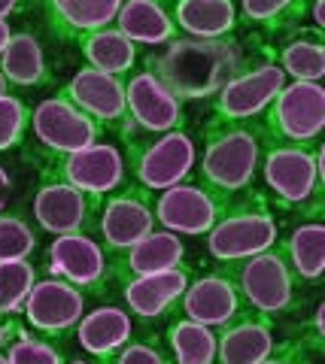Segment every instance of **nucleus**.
I'll return each instance as SVG.
<instances>
[{
    "label": "nucleus",
    "mask_w": 325,
    "mask_h": 364,
    "mask_svg": "<svg viewBox=\"0 0 325 364\" xmlns=\"http://www.w3.org/2000/svg\"><path fill=\"white\" fill-rule=\"evenodd\" d=\"M262 55H265L262 43L246 46L234 33L222 40L176 37L174 43L164 46V52L159 55L152 52L143 61V70L159 79L176 100L188 104V100L213 97L234 76L250 70Z\"/></svg>",
    "instance_id": "obj_1"
},
{
    "label": "nucleus",
    "mask_w": 325,
    "mask_h": 364,
    "mask_svg": "<svg viewBox=\"0 0 325 364\" xmlns=\"http://www.w3.org/2000/svg\"><path fill=\"white\" fill-rule=\"evenodd\" d=\"M262 182L274 203L286 210H304L310 219L322 215L325 195V146L307 143H262Z\"/></svg>",
    "instance_id": "obj_2"
},
{
    "label": "nucleus",
    "mask_w": 325,
    "mask_h": 364,
    "mask_svg": "<svg viewBox=\"0 0 325 364\" xmlns=\"http://www.w3.org/2000/svg\"><path fill=\"white\" fill-rule=\"evenodd\" d=\"M262 161L259 124H207L204 155L198 158V182L228 200L252 188Z\"/></svg>",
    "instance_id": "obj_3"
},
{
    "label": "nucleus",
    "mask_w": 325,
    "mask_h": 364,
    "mask_svg": "<svg viewBox=\"0 0 325 364\" xmlns=\"http://www.w3.org/2000/svg\"><path fill=\"white\" fill-rule=\"evenodd\" d=\"M277 240L279 228L267 207V198L255 188H246L228 198L216 225L207 231V252L222 264H231V261L267 252L277 246Z\"/></svg>",
    "instance_id": "obj_4"
},
{
    "label": "nucleus",
    "mask_w": 325,
    "mask_h": 364,
    "mask_svg": "<svg viewBox=\"0 0 325 364\" xmlns=\"http://www.w3.org/2000/svg\"><path fill=\"white\" fill-rule=\"evenodd\" d=\"M198 161L195 140L186 128L167 131L159 136H131L125 140V164L131 186L143 191H164L192 176Z\"/></svg>",
    "instance_id": "obj_5"
},
{
    "label": "nucleus",
    "mask_w": 325,
    "mask_h": 364,
    "mask_svg": "<svg viewBox=\"0 0 325 364\" xmlns=\"http://www.w3.org/2000/svg\"><path fill=\"white\" fill-rule=\"evenodd\" d=\"M222 273L234 282L243 306H250L252 313H262L267 318L292 310L298 298V279L292 277L283 255L277 252V246L243 261H231V264L222 267Z\"/></svg>",
    "instance_id": "obj_6"
},
{
    "label": "nucleus",
    "mask_w": 325,
    "mask_h": 364,
    "mask_svg": "<svg viewBox=\"0 0 325 364\" xmlns=\"http://www.w3.org/2000/svg\"><path fill=\"white\" fill-rule=\"evenodd\" d=\"M286 82V73L267 55L265 46V55L250 70L234 76L228 85H222L213 95V116L207 124H259Z\"/></svg>",
    "instance_id": "obj_7"
},
{
    "label": "nucleus",
    "mask_w": 325,
    "mask_h": 364,
    "mask_svg": "<svg viewBox=\"0 0 325 364\" xmlns=\"http://www.w3.org/2000/svg\"><path fill=\"white\" fill-rule=\"evenodd\" d=\"M37 167L43 179L64 182V186H73L85 191V195H97V198H107L128 186L125 152L113 143H100V140L80 152L46 158Z\"/></svg>",
    "instance_id": "obj_8"
},
{
    "label": "nucleus",
    "mask_w": 325,
    "mask_h": 364,
    "mask_svg": "<svg viewBox=\"0 0 325 364\" xmlns=\"http://www.w3.org/2000/svg\"><path fill=\"white\" fill-rule=\"evenodd\" d=\"M97 124L85 116L82 109H76L61 91L55 97H46L43 104L31 109V124H28V136L37 140V149L28 152L31 161H46L55 155H70L80 152L85 146H92L100 140Z\"/></svg>",
    "instance_id": "obj_9"
},
{
    "label": "nucleus",
    "mask_w": 325,
    "mask_h": 364,
    "mask_svg": "<svg viewBox=\"0 0 325 364\" xmlns=\"http://www.w3.org/2000/svg\"><path fill=\"white\" fill-rule=\"evenodd\" d=\"M259 124L267 143H316L325 128V88L319 82H286Z\"/></svg>",
    "instance_id": "obj_10"
},
{
    "label": "nucleus",
    "mask_w": 325,
    "mask_h": 364,
    "mask_svg": "<svg viewBox=\"0 0 325 364\" xmlns=\"http://www.w3.org/2000/svg\"><path fill=\"white\" fill-rule=\"evenodd\" d=\"M186 128V104L176 100L159 79L146 70L125 76V128L122 140L131 136H159Z\"/></svg>",
    "instance_id": "obj_11"
},
{
    "label": "nucleus",
    "mask_w": 325,
    "mask_h": 364,
    "mask_svg": "<svg viewBox=\"0 0 325 364\" xmlns=\"http://www.w3.org/2000/svg\"><path fill=\"white\" fill-rule=\"evenodd\" d=\"M49 277L70 282L88 294H104L110 286V258L107 249L88 234H61L46 249Z\"/></svg>",
    "instance_id": "obj_12"
},
{
    "label": "nucleus",
    "mask_w": 325,
    "mask_h": 364,
    "mask_svg": "<svg viewBox=\"0 0 325 364\" xmlns=\"http://www.w3.org/2000/svg\"><path fill=\"white\" fill-rule=\"evenodd\" d=\"M85 304H88V298L80 289H73L70 282L46 277V279L33 282V289L28 291L21 318H25V325L33 334L46 337L52 343L55 340L61 343L64 337L73 334L76 322H80L85 313Z\"/></svg>",
    "instance_id": "obj_13"
},
{
    "label": "nucleus",
    "mask_w": 325,
    "mask_h": 364,
    "mask_svg": "<svg viewBox=\"0 0 325 364\" xmlns=\"http://www.w3.org/2000/svg\"><path fill=\"white\" fill-rule=\"evenodd\" d=\"M95 231L100 234V246L107 255H116L140 237L155 231V210H152V195L137 186H128L113 191L110 198L100 200Z\"/></svg>",
    "instance_id": "obj_14"
},
{
    "label": "nucleus",
    "mask_w": 325,
    "mask_h": 364,
    "mask_svg": "<svg viewBox=\"0 0 325 364\" xmlns=\"http://www.w3.org/2000/svg\"><path fill=\"white\" fill-rule=\"evenodd\" d=\"M228 200H222L219 195H213L207 186H201L198 179H183L176 186L164 188L159 200H152L155 210V225H161L164 231L174 234H207L216 219L222 215Z\"/></svg>",
    "instance_id": "obj_15"
},
{
    "label": "nucleus",
    "mask_w": 325,
    "mask_h": 364,
    "mask_svg": "<svg viewBox=\"0 0 325 364\" xmlns=\"http://www.w3.org/2000/svg\"><path fill=\"white\" fill-rule=\"evenodd\" d=\"M97 195H85V191L64 186V182L43 179V186L33 195V219L37 228L52 237L61 234H88L95 231L97 210H100Z\"/></svg>",
    "instance_id": "obj_16"
},
{
    "label": "nucleus",
    "mask_w": 325,
    "mask_h": 364,
    "mask_svg": "<svg viewBox=\"0 0 325 364\" xmlns=\"http://www.w3.org/2000/svg\"><path fill=\"white\" fill-rule=\"evenodd\" d=\"M61 95L70 100L76 109H82L100 131L125 128V79L110 76L95 67H82L70 82L61 88Z\"/></svg>",
    "instance_id": "obj_17"
},
{
    "label": "nucleus",
    "mask_w": 325,
    "mask_h": 364,
    "mask_svg": "<svg viewBox=\"0 0 325 364\" xmlns=\"http://www.w3.org/2000/svg\"><path fill=\"white\" fill-rule=\"evenodd\" d=\"M110 258V282L125 286L128 279L149 277V273H161L171 267L186 264V246L179 240V234L174 231H149L146 237H140L137 243H131L128 249H122Z\"/></svg>",
    "instance_id": "obj_18"
},
{
    "label": "nucleus",
    "mask_w": 325,
    "mask_h": 364,
    "mask_svg": "<svg viewBox=\"0 0 325 364\" xmlns=\"http://www.w3.org/2000/svg\"><path fill=\"white\" fill-rule=\"evenodd\" d=\"M176 306L183 313V318H192V322H201L207 328H222L234 322L240 313H246L234 282L222 270H213V273L192 279Z\"/></svg>",
    "instance_id": "obj_19"
},
{
    "label": "nucleus",
    "mask_w": 325,
    "mask_h": 364,
    "mask_svg": "<svg viewBox=\"0 0 325 364\" xmlns=\"http://www.w3.org/2000/svg\"><path fill=\"white\" fill-rule=\"evenodd\" d=\"M179 37L222 40L238 33V0H159Z\"/></svg>",
    "instance_id": "obj_20"
},
{
    "label": "nucleus",
    "mask_w": 325,
    "mask_h": 364,
    "mask_svg": "<svg viewBox=\"0 0 325 364\" xmlns=\"http://www.w3.org/2000/svg\"><path fill=\"white\" fill-rule=\"evenodd\" d=\"M274 343L271 318L246 310L216 331V364H259L271 355Z\"/></svg>",
    "instance_id": "obj_21"
},
{
    "label": "nucleus",
    "mask_w": 325,
    "mask_h": 364,
    "mask_svg": "<svg viewBox=\"0 0 325 364\" xmlns=\"http://www.w3.org/2000/svg\"><path fill=\"white\" fill-rule=\"evenodd\" d=\"M192 282V273L188 267H171V270H161V273H149V277H137V279H128L122 286V294H125V304L134 316L140 318H159L167 316L171 310H176L183 291L188 289Z\"/></svg>",
    "instance_id": "obj_22"
},
{
    "label": "nucleus",
    "mask_w": 325,
    "mask_h": 364,
    "mask_svg": "<svg viewBox=\"0 0 325 364\" xmlns=\"http://www.w3.org/2000/svg\"><path fill=\"white\" fill-rule=\"evenodd\" d=\"M73 331H76L82 352L95 355L97 364H107L134 337V318L125 306L104 304L92 313H82Z\"/></svg>",
    "instance_id": "obj_23"
},
{
    "label": "nucleus",
    "mask_w": 325,
    "mask_h": 364,
    "mask_svg": "<svg viewBox=\"0 0 325 364\" xmlns=\"http://www.w3.org/2000/svg\"><path fill=\"white\" fill-rule=\"evenodd\" d=\"M267 55L295 82H322L325 76V37L319 28L298 25L292 31L279 33L277 46L267 49Z\"/></svg>",
    "instance_id": "obj_24"
},
{
    "label": "nucleus",
    "mask_w": 325,
    "mask_h": 364,
    "mask_svg": "<svg viewBox=\"0 0 325 364\" xmlns=\"http://www.w3.org/2000/svg\"><path fill=\"white\" fill-rule=\"evenodd\" d=\"M122 0H43L49 28L61 40H80L116 21Z\"/></svg>",
    "instance_id": "obj_25"
},
{
    "label": "nucleus",
    "mask_w": 325,
    "mask_h": 364,
    "mask_svg": "<svg viewBox=\"0 0 325 364\" xmlns=\"http://www.w3.org/2000/svg\"><path fill=\"white\" fill-rule=\"evenodd\" d=\"M277 252L292 270V277L307 286H316L325 273V225L322 219L301 222L289 231L286 240H277Z\"/></svg>",
    "instance_id": "obj_26"
},
{
    "label": "nucleus",
    "mask_w": 325,
    "mask_h": 364,
    "mask_svg": "<svg viewBox=\"0 0 325 364\" xmlns=\"http://www.w3.org/2000/svg\"><path fill=\"white\" fill-rule=\"evenodd\" d=\"M0 73L9 85L18 88H43L52 82L46 52H43L40 40L28 31L9 33L4 52H0Z\"/></svg>",
    "instance_id": "obj_27"
},
{
    "label": "nucleus",
    "mask_w": 325,
    "mask_h": 364,
    "mask_svg": "<svg viewBox=\"0 0 325 364\" xmlns=\"http://www.w3.org/2000/svg\"><path fill=\"white\" fill-rule=\"evenodd\" d=\"M116 28L134 46H167L179 37L159 0H122L116 13Z\"/></svg>",
    "instance_id": "obj_28"
},
{
    "label": "nucleus",
    "mask_w": 325,
    "mask_h": 364,
    "mask_svg": "<svg viewBox=\"0 0 325 364\" xmlns=\"http://www.w3.org/2000/svg\"><path fill=\"white\" fill-rule=\"evenodd\" d=\"M80 49L85 55L88 67L104 70L110 76L125 79L134 67H137V46L113 25L97 28L92 33H85V37H80Z\"/></svg>",
    "instance_id": "obj_29"
},
{
    "label": "nucleus",
    "mask_w": 325,
    "mask_h": 364,
    "mask_svg": "<svg viewBox=\"0 0 325 364\" xmlns=\"http://www.w3.org/2000/svg\"><path fill=\"white\" fill-rule=\"evenodd\" d=\"M4 331V358L6 364H64V352L58 343L33 334L21 316H9L0 322Z\"/></svg>",
    "instance_id": "obj_30"
},
{
    "label": "nucleus",
    "mask_w": 325,
    "mask_h": 364,
    "mask_svg": "<svg viewBox=\"0 0 325 364\" xmlns=\"http://www.w3.org/2000/svg\"><path fill=\"white\" fill-rule=\"evenodd\" d=\"M164 343L171 349V364H216V328L179 316L167 325Z\"/></svg>",
    "instance_id": "obj_31"
},
{
    "label": "nucleus",
    "mask_w": 325,
    "mask_h": 364,
    "mask_svg": "<svg viewBox=\"0 0 325 364\" xmlns=\"http://www.w3.org/2000/svg\"><path fill=\"white\" fill-rule=\"evenodd\" d=\"M313 0H240L238 21L250 28H262L267 37L298 28L304 16H310Z\"/></svg>",
    "instance_id": "obj_32"
},
{
    "label": "nucleus",
    "mask_w": 325,
    "mask_h": 364,
    "mask_svg": "<svg viewBox=\"0 0 325 364\" xmlns=\"http://www.w3.org/2000/svg\"><path fill=\"white\" fill-rule=\"evenodd\" d=\"M37 267L31 264V258L18 261H0V322L9 316H21L28 301V291L37 282Z\"/></svg>",
    "instance_id": "obj_33"
},
{
    "label": "nucleus",
    "mask_w": 325,
    "mask_h": 364,
    "mask_svg": "<svg viewBox=\"0 0 325 364\" xmlns=\"http://www.w3.org/2000/svg\"><path fill=\"white\" fill-rule=\"evenodd\" d=\"M37 231L28 219L13 213H0V261H18L37 252Z\"/></svg>",
    "instance_id": "obj_34"
},
{
    "label": "nucleus",
    "mask_w": 325,
    "mask_h": 364,
    "mask_svg": "<svg viewBox=\"0 0 325 364\" xmlns=\"http://www.w3.org/2000/svg\"><path fill=\"white\" fill-rule=\"evenodd\" d=\"M28 124H31V107L18 95L0 97V152L18 149L28 140Z\"/></svg>",
    "instance_id": "obj_35"
},
{
    "label": "nucleus",
    "mask_w": 325,
    "mask_h": 364,
    "mask_svg": "<svg viewBox=\"0 0 325 364\" xmlns=\"http://www.w3.org/2000/svg\"><path fill=\"white\" fill-rule=\"evenodd\" d=\"M107 364H171V358L164 355V349L149 340H128Z\"/></svg>",
    "instance_id": "obj_36"
},
{
    "label": "nucleus",
    "mask_w": 325,
    "mask_h": 364,
    "mask_svg": "<svg viewBox=\"0 0 325 364\" xmlns=\"http://www.w3.org/2000/svg\"><path fill=\"white\" fill-rule=\"evenodd\" d=\"M313 349L307 343V337H298V340H286V343H279L271 349V355L262 358L259 364H310V355Z\"/></svg>",
    "instance_id": "obj_37"
},
{
    "label": "nucleus",
    "mask_w": 325,
    "mask_h": 364,
    "mask_svg": "<svg viewBox=\"0 0 325 364\" xmlns=\"http://www.w3.org/2000/svg\"><path fill=\"white\" fill-rule=\"evenodd\" d=\"M28 6V0H0V21H6L9 16L21 13Z\"/></svg>",
    "instance_id": "obj_38"
},
{
    "label": "nucleus",
    "mask_w": 325,
    "mask_h": 364,
    "mask_svg": "<svg viewBox=\"0 0 325 364\" xmlns=\"http://www.w3.org/2000/svg\"><path fill=\"white\" fill-rule=\"evenodd\" d=\"M9 191H13V179H9V173L0 167V213H4L6 200H9Z\"/></svg>",
    "instance_id": "obj_39"
},
{
    "label": "nucleus",
    "mask_w": 325,
    "mask_h": 364,
    "mask_svg": "<svg viewBox=\"0 0 325 364\" xmlns=\"http://www.w3.org/2000/svg\"><path fill=\"white\" fill-rule=\"evenodd\" d=\"M9 33H13V31H9V25H6V21H0V52H4V46H6V40H9Z\"/></svg>",
    "instance_id": "obj_40"
},
{
    "label": "nucleus",
    "mask_w": 325,
    "mask_h": 364,
    "mask_svg": "<svg viewBox=\"0 0 325 364\" xmlns=\"http://www.w3.org/2000/svg\"><path fill=\"white\" fill-rule=\"evenodd\" d=\"M4 95H9V82L4 79V73H0V97H4Z\"/></svg>",
    "instance_id": "obj_41"
},
{
    "label": "nucleus",
    "mask_w": 325,
    "mask_h": 364,
    "mask_svg": "<svg viewBox=\"0 0 325 364\" xmlns=\"http://www.w3.org/2000/svg\"><path fill=\"white\" fill-rule=\"evenodd\" d=\"M64 364H97V361H85V358H76V361H64Z\"/></svg>",
    "instance_id": "obj_42"
},
{
    "label": "nucleus",
    "mask_w": 325,
    "mask_h": 364,
    "mask_svg": "<svg viewBox=\"0 0 325 364\" xmlns=\"http://www.w3.org/2000/svg\"><path fill=\"white\" fill-rule=\"evenodd\" d=\"M0 352H4V331H0Z\"/></svg>",
    "instance_id": "obj_43"
},
{
    "label": "nucleus",
    "mask_w": 325,
    "mask_h": 364,
    "mask_svg": "<svg viewBox=\"0 0 325 364\" xmlns=\"http://www.w3.org/2000/svg\"><path fill=\"white\" fill-rule=\"evenodd\" d=\"M0 364H6V358H4V352H0Z\"/></svg>",
    "instance_id": "obj_44"
}]
</instances>
